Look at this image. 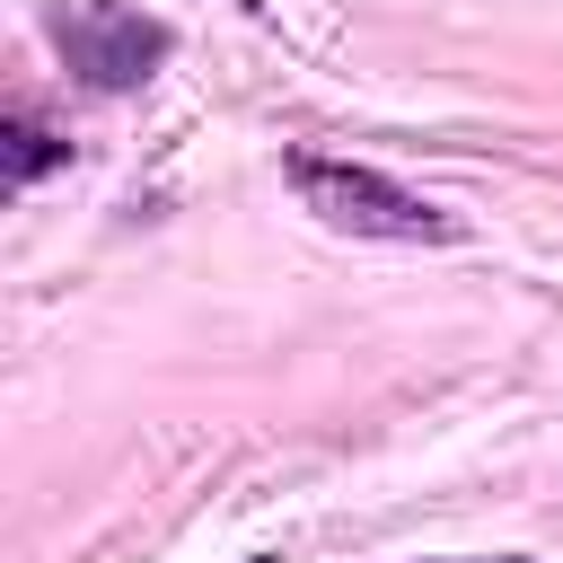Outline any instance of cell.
<instances>
[{"instance_id":"6da1fadb","label":"cell","mask_w":563,"mask_h":563,"mask_svg":"<svg viewBox=\"0 0 563 563\" xmlns=\"http://www.w3.org/2000/svg\"><path fill=\"white\" fill-rule=\"evenodd\" d=\"M282 176H290V194H299L325 229H343V238H387V246H440V238H457V220H449L440 202L405 194L396 176H378V167H361V158L290 150Z\"/></svg>"},{"instance_id":"7a4b0ae2","label":"cell","mask_w":563,"mask_h":563,"mask_svg":"<svg viewBox=\"0 0 563 563\" xmlns=\"http://www.w3.org/2000/svg\"><path fill=\"white\" fill-rule=\"evenodd\" d=\"M44 26H53V44H62V62H70L88 88H106V97L141 88V79L167 62V44H176L158 18L123 9V0H53Z\"/></svg>"},{"instance_id":"5b68a950","label":"cell","mask_w":563,"mask_h":563,"mask_svg":"<svg viewBox=\"0 0 563 563\" xmlns=\"http://www.w3.org/2000/svg\"><path fill=\"white\" fill-rule=\"evenodd\" d=\"M246 563H264V554H246Z\"/></svg>"},{"instance_id":"3957f363","label":"cell","mask_w":563,"mask_h":563,"mask_svg":"<svg viewBox=\"0 0 563 563\" xmlns=\"http://www.w3.org/2000/svg\"><path fill=\"white\" fill-rule=\"evenodd\" d=\"M62 158H70V141L44 132L35 114H9V123H0V185H9V194H26V185H35L44 167H62Z\"/></svg>"},{"instance_id":"277c9868","label":"cell","mask_w":563,"mask_h":563,"mask_svg":"<svg viewBox=\"0 0 563 563\" xmlns=\"http://www.w3.org/2000/svg\"><path fill=\"white\" fill-rule=\"evenodd\" d=\"M238 9H246V18H264V0H238Z\"/></svg>"},{"instance_id":"8992f818","label":"cell","mask_w":563,"mask_h":563,"mask_svg":"<svg viewBox=\"0 0 563 563\" xmlns=\"http://www.w3.org/2000/svg\"><path fill=\"white\" fill-rule=\"evenodd\" d=\"M501 563H510V554H501Z\"/></svg>"}]
</instances>
